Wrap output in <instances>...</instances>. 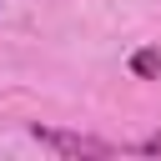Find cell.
I'll list each match as a JSON object with an SVG mask.
<instances>
[{
	"label": "cell",
	"instance_id": "cell-1",
	"mask_svg": "<svg viewBox=\"0 0 161 161\" xmlns=\"http://www.w3.org/2000/svg\"><path fill=\"white\" fill-rule=\"evenodd\" d=\"M30 136L60 156H116L111 141H96V136H80V131H55V126H30Z\"/></svg>",
	"mask_w": 161,
	"mask_h": 161
},
{
	"label": "cell",
	"instance_id": "cell-2",
	"mask_svg": "<svg viewBox=\"0 0 161 161\" xmlns=\"http://www.w3.org/2000/svg\"><path fill=\"white\" fill-rule=\"evenodd\" d=\"M131 70L141 80H161V50H136L131 55Z\"/></svg>",
	"mask_w": 161,
	"mask_h": 161
}]
</instances>
